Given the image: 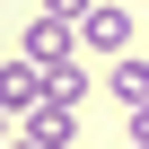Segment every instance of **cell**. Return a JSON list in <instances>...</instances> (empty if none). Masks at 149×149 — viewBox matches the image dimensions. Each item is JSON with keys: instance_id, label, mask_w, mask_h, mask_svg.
<instances>
[{"instance_id": "7a4b0ae2", "label": "cell", "mask_w": 149, "mask_h": 149, "mask_svg": "<svg viewBox=\"0 0 149 149\" xmlns=\"http://www.w3.org/2000/svg\"><path fill=\"white\" fill-rule=\"evenodd\" d=\"M18 140H35V149H70L79 123H70V105H35V114L18 123Z\"/></svg>"}, {"instance_id": "5b68a950", "label": "cell", "mask_w": 149, "mask_h": 149, "mask_svg": "<svg viewBox=\"0 0 149 149\" xmlns=\"http://www.w3.org/2000/svg\"><path fill=\"white\" fill-rule=\"evenodd\" d=\"M79 88H88L79 61H53V70H44V97H53V105H79Z\"/></svg>"}, {"instance_id": "52a82bcc", "label": "cell", "mask_w": 149, "mask_h": 149, "mask_svg": "<svg viewBox=\"0 0 149 149\" xmlns=\"http://www.w3.org/2000/svg\"><path fill=\"white\" fill-rule=\"evenodd\" d=\"M0 140H9V114H0Z\"/></svg>"}, {"instance_id": "6da1fadb", "label": "cell", "mask_w": 149, "mask_h": 149, "mask_svg": "<svg viewBox=\"0 0 149 149\" xmlns=\"http://www.w3.org/2000/svg\"><path fill=\"white\" fill-rule=\"evenodd\" d=\"M79 44H88V53H123V44H132V9H114V0H97V9L79 18Z\"/></svg>"}, {"instance_id": "3957f363", "label": "cell", "mask_w": 149, "mask_h": 149, "mask_svg": "<svg viewBox=\"0 0 149 149\" xmlns=\"http://www.w3.org/2000/svg\"><path fill=\"white\" fill-rule=\"evenodd\" d=\"M26 61H35V70H53V61H70V26H61V18H44V26H26Z\"/></svg>"}, {"instance_id": "277c9868", "label": "cell", "mask_w": 149, "mask_h": 149, "mask_svg": "<svg viewBox=\"0 0 149 149\" xmlns=\"http://www.w3.org/2000/svg\"><path fill=\"white\" fill-rule=\"evenodd\" d=\"M105 88H114V105L140 114V105H149V61H114V70H105Z\"/></svg>"}, {"instance_id": "8992f818", "label": "cell", "mask_w": 149, "mask_h": 149, "mask_svg": "<svg viewBox=\"0 0 149 149\" xmlns=\"http://www.w3.org/2000/svg\"><path fill=\"white\" fill-rule=\"evenodd\" d=\"M0 149H35V140H0Z\"/></svg>"}]
</instances>
